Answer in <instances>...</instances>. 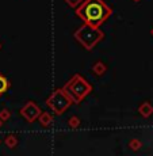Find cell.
<instances>
[{"mask_svg": "<svg viewBox=\"0 0 153 156\" xmlns=\"http://www.w3.org/2000/svg\"><path fill=\"white\" fill-rule=\"evenodd\" d=\"M0 143H2V140H0Z\"/></svg>", "mask_w": 153, "mask_h": 156, "instance_id": "obj_19", "label": "cell"}, {"mask_svg": "<svg viewBox=\"0 0 153 156\" xmlns=\"http://www.w3.org/2000/svg\"><path fill=\"white\" fill-rule=\"evenodd\" d=\"M73 105V102L69 98V95L62 88H57L47 97L46 106L52 110L56 115H62L68 109Z\"/></svg>", "mask_w": 153, "mask_h": 156, "instance_id": "obj_4", "label": "cell"}, {"mask_svg": "<svg viewBox=\"0 0 153 156\" xmlns=\"http://www.w3.org/2000/svg\"><path fill=\"white\" fill-rule=\"evenodd\" d=\"M107 71V65L103 61H96L92 65V72H94L96 76H103Z\"/></svg>", "mask_w": 153, "mask_h": 156, "instance_id": "obj_9", "label": "cell"}, {"mask_svg": "<svg viewBox=\"0 0 153 156\" xmlns=\"http://www.w3.org/2000/svg\"><path fill=\"white\" fill-rule=\"evenodd\" d=\"M133 2H134V3H138V2H141V0H133Z\"/></svg>", "mask_w": 153, "mask_h": 156, "instance_id": "obj_16", "label": "cell"}, {"mask_svg": "<svg viewBox=\"0 0 153 156\" xmlns=\"http://www.w3.org/2000/svg\"><path fill=\"white\" fill-rule=\"evenodd\" d=\"M113 14V10L103 0H83L76 8V15L87 25L100 27Z\"/></svg>", "mask_w": 153, "mask_h": 156, "instance_id": "obj_1", "label": "cell"}, {"mask_svg": "<svg viewBox=\"0 0 153 156\" xmlns=\"http://www.w3.org/2000/svg\"><path fill=\"white\" fill-rule=\"evenodd\" d=\"M141 147H142V143H141V140H138V139H131L130 141H129V148L134 152L140 151Z\"/></svg>", "mask_w": 153, "mask_h": 156, "instance_id": "obj_12", "label": "cell"}, {"mask_svg": "<svg viewBox=\"0 0 153 156\" xmlns=\"http://www.w3.org/2000/svg\"><path fill=\"white\" fill-rule=\"evenodd\" d=\"M3 124H4V122L2 121V118H0V129H2V126H3Z\"/></svg>", "mask_w": 153, "mask_h": 156, "instance_id": "obj_15", "label": "cell"}, {"mask_svg": "<svg viewBox=\"0 0 153 156\" xmlns=\"http://www.w3.org/2000/svg\"><path fill=\"white\" fill-rule=\"evenodd\" d=\"M67 125H68V128H71V129H77L82 125V121H80V118L77 115H72L69 117V119L67 121Z\"/></svg>", "mask_w": 153, "mask_h": 156, "instance_id": "obj_11", "label": "cell"}, {"mask_svg": "<svg viewBox=\"0 0 153 156\" xmlns=\"http://www.w3.org/2000/svg\"><path fill=\"white\" fill-rule=\"evenodd\" d=\"M151 34H152V37H153V27H152V30H151Z\"/></svg>", "mask_w": 153, "mask_h": 156, "instance_id": "obj_17", "label": "cell"}, {"mask_svg": "<svg viewBox=\"0 0 153 156\" xmlns=\"http://www.w3.org/2000/svg\"><path fill=\"white\" fill-rule=\"evenodd\" d=\"M37 121L41 124L42 128H49L50 125L53 124V115L50 113H47V112H42L40 114V117H38Z\"/></svg>", "mask_w": 153, "mask_h": 156, "instance_id": "obj_7", "label": "cell"}, {"mask_svg": "<svg viewBox=\"0 0 153 156\" xmlns=\"http://www.w3.org/2000/svg\"><path fill=\"white\" fill-rule=\"evenodd\" d=\"M0 49H2V41H0Z\"/></svg>", "mask_w": 153, "mask_h": 156, "instance_id": "obj_18", "label": "cell"}, {"mask_svg": "<svg viewBox=\"0 0 153 156\" xmlns=\"http://www.w3.org/2000/svg\"><path fill=\"white\" fill-rule=\"evenodd\" d=\"M0 118H2L3 122L8 121V119L11 118V112H10V109H2V110H0Z\"/></svg>", "mask_w": 153, "mask_h": 156, "instance_id": "obj_13", "label": "cell"}, {"mask_svg": "<svg viewBox=\"0 0 153 156\" xmlns=\"http://www.w3.org/2000/svg\"><path fill=\"white\" fill-rule=\"evenodd\" d=\"M72 99V102L76 105L82 103V102L92 92V86L88 83L80 73H76L61 87Z\"/></svg>", "mask_w": 153, "mask_h": 156, "instance_id": "obj_2", "label": "cell"}, {"mask_svg": "<svg viewBox=\"0 0 153 156\" xmlns=\"http://www.w3.org/2000/svg\"><path fill=\"white\" fill-rule=\"evenodd\" d=\"M71 8H77L83 3V0H64Z\"/></svg>", "mask_w": 153, "mask_h": 156, "instance_id": "obj_14", "label": "cell"}, {"mask_svg": "<svg viewBox=\"0 0 153 156\" xmlns=\"http://www.w3.org/2000/svg\"><path fill=\"white\" fill-rule=\"evenodd\" d=\"M138 114L142 118H149V117L153 114V106L149 102H144V103L140 105L138 107Z\"/></svg>", "mask_w": 153, "mask_h": 156, "instance_id": "obj_6", "label": "cell"}, {"mask_svg": "<svg viewBox=\"0 0 153 156\" xmlns=\"http://www.w3.org/2000/svg\"><path fill=\"white\" fill-rule=\"evenodd\" d=\"M73 38L87 50H92L99 42L104 40V33L100 30V27L84 23L73 33Z\"/></svg>", "mask_w": 153, "mask_h": 156, "instance_id": "obj_3", "label": "cell"}, {"mask_svg": "<svg viewBox=\"0 0 153 156\" xmlns=\"http://www.w3.org/2000/svg\"><path fill=\"white\" fill-rule=\"evenodd\" d=\"M8 88H10V82H8L7 77L0 72V97H2L3 94H5V92L8 91Z\"/></svg>", "mask_w": 153, "mask_h": 156, "instance_id": "obj_10", "label": "cell"}, {"mask_svg": "<svg viewBox=\"0 0 153 156\" xmlns=\"http://www.w3.org/2000/svg\"><path fill=\"white\" fill-rule=\"evenodd\" d=\"M18 143H19V139H18V136L15 133H8L7 136L4 137V144L8 147L10 149H14L16 148Z\"/></svg>", "mask_w": 153, "mask_h": 156, "instance_id": "obj_8", "label": "cell"}, {"mask_svg": "<svg viewBox=\"0 0 153 156\" xmlns=\"http://www.w3.org/2000/svg\"><path fill=\"white\" fill-rule=\"evenodd\" d=\"M41 113H42L41 107L38 106V105L35 103L34 101L26 102L25 106H23L22 109L19 110L20 117H23V119H26V121L30 122V124H33L34 121H37Z\"/></svg>", "mask_w": 153, "mask_h": 156, "instance_id": "obj_5", "label": "cell"}]
</instances>
